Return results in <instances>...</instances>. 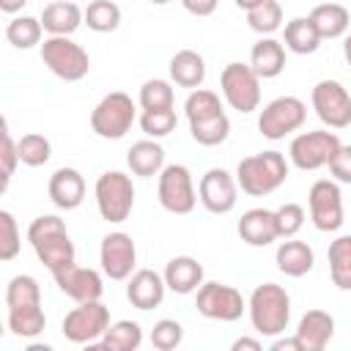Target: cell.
I'll return each mask as SVG.
<instances>
[{
  "label": "cell",
  "mask_w": 351,
  "mask_h": 351,
  "mask_svg": "<svg viewBox=\"0 0 351 351\" xmlns=\"http://www.w3.org/2000/svg\"><path fill=\"white\" fill-rule=\"evenodd\" d=\"M5 304L8 310L14 307H30V304H41V288L38 280L30 274H16L8 280L5 285Z\"/></svg>",
  "instance_id": "obj_36"
},
{
  "label": "cell",
  "mask_w": 351,
  "mask_h": 351,
  "mask_svg": "<svg viewBox=\"0 0 351 351\" xmlns=\"http://www.w3.org/2000/svg\"><path fill=\"white\" fill-rule=\"evenodd\" d=\"M236 230H239L241 241H247L250 247H269L271 241L280 239L277 222H274V211H269V208H250V211H244Z\"/></svg>",
  "instance_id": "obj_19"
},
{
  "label": "cell",
  "mask_w": 351,
  "mask_h": 351,
  "mask_svg": "<svg viewBox=\"0 0 351 351\" xmlns=\"http://www.w3.org/2000/svg\"><path fill=\"white\" fill-rule=\"evenodd\" d=\"M271 351H304V348H302V340H299L296 335H293V337H280V335H277V337L271 340Z\"/></svg>",
  "instance_id": "obj_49"
},
{
  "label": "cell",
  "mask_w": 351,
  "mask_h": 351,
  "mask_svg": "<svg viewBox=\"0 0 351 351\" xmlns=\"http://www.w3.org/2000/svg\"><path fill=\"white\" fill-rule=\"evenodd\" d=\"M38 19L49 36H71L85 22V11L74 0H52L44 5Z\"/></svg>",
  "instance_id": "obj_22"
},
{
  "label": "cell",
  "mask_w": 351,
  "mask_h": 351,
  "mask_svg": "<svg viewBox=\"0 0 351 351\" xmlns=\"http://www.w3.org/2000/svg\"><path fill=\"white\" fill-rule=\"evenodd\" d=\"M241 348H247V351H261L263 343L255 340V337H239V340H233V351H241Z\"/></svg>",
  "instance_id": "obj_50"
},
{
  "label": "cell",
  "mask_w": 351,
  "mask_h": 351,
  "mask_svg": "<svg viewBox=\"0 0 351 351\" xmlns=\"http://www.w3.org/2000/svg\"><path fill=\"white\" fill-rule=\"evenodd\" d=\"M99 263L110 280H129L137 266V247H134L132 236L123 230L107 233L99 247Z\"/></svg>",
  "instance_id": "obj_14"
},
{
  "label": "cell",
  "mask_w": 351,
  "mask_h": 351,
  "mask_svg": "<svg viewBox=\"0 0 351 351\" xmlns=\"http://www.w3.org/2000/svg\"><path fill=\"white\" fill-rule=\"evenodd\" d=\"M195 307L200 315L211 318V321H239L247 310V302L241 296V291H236L233 285L225 282H203L195 291Z\"/></svg>",
  "instance_id": "obj_11"
},
{
  "label": "cell",
  "mask_w": 351,
  "mask_h": 351,
  "mask_svg": "<svg viewBox=\"0 0 351 351\" xmlns=\"http://www.w3.org/2000/svg\"><path fill=\"white\" fill-rule=\"evenodd\" d=\"M162 274H165L167 288L173 293H181V296L195 293L203 285V266L192 255H176V258H170Z\"/></svg>",
  "instance_id": "obj_20"
},
{
  "label": "cell",
  "mask_w": 351,
  "mask_h": 351,
  "mask_svg": "<svg viewBox=\"0 0 351 351\" xmlns=\"http://www.w3.org/2000/svg\"><path fill=\"white\" fill-rule=\"evenodd\" d=\"M274 222H277L280 239H291L304 225V208L299 203H282L280 208H274Z\"/></svg>",
  "instance_id": "obj_44"
},
{
  "label": "cell",
  "mask_w": 351,
  "mask_h": 351,
  "mask_svg": "<svg viewBox=\"0 0 351 351\" xmlns=\"http://www.w3.org/2000/svg\"><path fill=\"white\" fill-rule=\"evenodd\" d=\"M274 263L288 277H304L315 266V252L307 241H299V239L291 236V239L280 241V247L274 252Z\"/></svg>",
  "instance_id": "obj_23"
},
{
  "label": "cell",
  "mask_w": 351,
  "mask_h": 351,
  "mask_svg": "<svg viewBox=\"0 0 351 351\" xmlns=\"http://www.w3.org/2000/svg\"><path fill=\"white\" fill-rule=\"evenodd\" d=\"M165 291H167L165 274H159V271H154V269H137V271L129 277L126 299H129L132 307H137V310H154V307L162 304Z\"/></svg>",
  "instance_id": "obj_18"
},
{
  "label": "cell",
  "mask_w": 351,
  "mask_h": 351,
  "mask_svg": "<svg viewBox=\"0 0 351 351\" xmlns=\"http://www.w3.org/2000/svg\"><path fill=\"white\" fill-rule=\"evenodd\" d=\"M181 5L192 14V16H211L219 5V0H181Z\"/></svg>",
  "instance_id": "obj_48"
},
{
  "label": "cell",
  "mask_w": 351,
  "mask_h": 351,
  "mask_svg": "<svg viewBox=\"0 0 351 351\" xmlns=\"http://www.w3.org/2000/svg\"><path fill=\"white\" fill-rule=\"evenodd\" d=\"M310 101L321 123L329 129H346L351 126V93L337 80H321L310 90Z\"/></svg>",
  "instance_id": "obj_12"
},
{
  "label": "cell",
  "mask_w": 351,
  "mask_h": 351,
  "mask_svg": "<svg viewBox=\"0 0 351 351\" xmlns=\"http://www.w3.org/2000/svg\"><path fill=\"white\" fill-rule=\"evenodd\" d=\"M176 123H178V115H176L173 107L170 110H143L140 112V129L145 132V137H154V140L167 137L176 129Z\"/></svg>",
  "instance_id": "obj_41"
},
{
  "label": "cell",
  "mask_w": 351,
  "mask_h": 351,
  "mask_svg": "<svg viewBox=\"0 0 351 351\" xmlns=\"http://www.w3.org/2000/svg\"><path fill=\"white\" fill-rule=\"evenodd\" d=\"M137 121V107L129 93L112 90L90 110V129L101 140H121Z\"/></svg>",
  "instance_id": "obj_4"
},
{
  "label": "cell",
  "mask_w": 351,
  "mask_h": 351,
  "mask_svg": "<svg viewBox=\"0 0 351 351\" xmlns=\"http://www.w3.org/2000/svg\"><path fill=\"white\" fill-rule=\"evenodd\" d=\"M307 206H310V219L315 230L321 233H335L343 225V192L335 178H318L310 192H307Z\"/></svg>",
  "instance_id": "obj_13"
},
{
  "label": "cell",
  "mask_w": 351,
  "mask_h": 351,
  "mask_svg": "<svg viewBox=\"0 0 351 351\" xmlns=\"http://www.w3.org/2000/svg\"><path fill=\"white\" fill-rule=\"evenodd\" d=\"M181 340H184V326L176 318H162L151 329V346L159 351H173L181 346Z\"/></svg>",
  "instance_id": "obj_43"
},
{
  "label": "cell",
  "mask_w": 351,
  "mask_h": 351,
  "mask_svg": "<svg viewBox=\"0 0 351 351\" xmlns=\"http://www.w3.org/2000/svg\"><path fill=\"white\" fill-rule=\"evenodd\" d=\"M41 60H44V66L55 77H60L66 82H80L90 71L88 52L77 41H71L69 36H49V38H44V44H41Z\"/></svg>",
  "instance_id": "obj_5"
},
{
  "label": "cell",
  "mask_w": 351,
  "mask_h": 351,
  "mask_svg": "<svg viewBox=\"0 0 351 351\" xmlns=\"http://www.w3.org/2000/svg\"><path fill=\"white\" fill-rule=\"evenodd\" d=\"M107 326H110V310L101 304V299H93V302H77V307L66 313L60 329L69 343L85 346L101 340Z\"/></svg>",
  "instance_id": "obj_10"
},
{
  "label": "cell",
  "mask_w": 351,
  "mask_h": 351,
  "mask_svg": "<svg viewBox=\"0 0 351 351\" xmlns=\"http://www.w3.org/2000/svg\"><path fill=\"white\" fill-rule=\"evenodd\" d=\"M41 33H44V25L36 16H14L5 25V38L16 49H30V47L41 44Z\"/></svg>",
  "instance_id": "obj_35"
},
{
  "label": "cell",
  "mask_w": 351,
  "mask_h": 351,
  "mask_svg": "<svg viewBox=\"0 0 351 351\" xmlns=\"http://www.w3.org/2000/svg\"><path fill=\"white\" fill-rule=\"evenodd\" d=\"M36 250V258L49 269V271H58L69 263H74V244L69 239V230L66 233H58V236H49L38 244H33Z\"/></svg>",
  "instance_id": "obj_29"
},
{
  "label": "cell",
  "mask_w": 351,
  "mask_h": 351,
  "mask_svg": "<svg viewBox=\"0 0 351 351\" xmlns=\"http://www.w3.org/2000/svg\"><path fill=\"white\" fill-rule=\"evenodd\" d=\"M329 274L340 291H351V236H337L329 244Z\"/></svg>",
  "instance_id": "obj_31"
},
{
  "label": "cell",
  "mask_w": 351,
  "mask_h": 351,
  "mask_svg": "<svg viewBox=\"0 0 351 351\" xmlns=\"http://www.w3.org/2000/svg\"><path fill=\"white\" fill-rule=\"evenodd\" d=\"M197 197L206 211L211 214H228L236 208L239 200V181L225 170V167H211L200 176L197 184Z\"/></svg>",
  "instance_id": "obj_15"
},
{
  "label": "cell",
  "mask_w": 351,
  "mask_h": 351,
  "mask_svg": "<svg viewBox=\"0 0 351 351\" xmlns=\"http://www.w3.org/2000/svg\"><path fill=\"white\" fill-rule=\"evenodd\" d=\"M126 165L134 176L140 178H151V176H159L162 167H165V148L148 137V140H137L129 151H126Z\"/></svg>",
  "instance_id": "obj_25"
},
{
  "label": "cell",
  "mask_w": 351,
  "mask_h": 351,
  "mask_svg": "<svg viewBox=\"0 0 351 351\" xmlns=\"http://www.w3.org/2000/svg\"><path fill=\"white\" fill-rule=\"evenodd\" d=\"M0 156H3V192L8 189V184H11V176H14V170H16V165H19V148H16V140L11 137V132H8V126H3V148H0Z\"/></svg>",
  "instance_id": "obj_46"
},
{
  "label": "cell",
  "mask_w": 351,
  "mask_h": 351,
  "mask_svg": "<svg viewBox=\"0 0 351 351\" xmlns=\"http://www.w3.org/2000/svg\"><path fill=\"white\" fill-rule=\"evenodd\" d=\"M343 58L348 60V66H351V33L346 36V41H343Z\"/></svg>",
  "instance_id": "obj_52"
},
{
  "label": "cell",
  "mask_w": 351,
  "mask_h": 351,
  "mask_svg": "<svg viewBox=\"0 0 351 351\" xmlns=\"http://www.w3.org/2000/svg\"><path fill=\"white\" fill-rule=\"evenodd\" d=\"M148 3H154V5H165V3H170V0H148Z\"/></svg>",
  "instance_id": "obj_54"
},
{
  "label": "cell",
  "mask_w": 351,
  "mask_h": 351,
  "mask_svg": "<svg viewBox=\"0 0 351 351\" xmlns=\"http://www.w3.org/2000/svg\"><path fill=\"white\" fill-rule=\"evenodd\" d=\"M250 66H252V71H255L261 80H274V77H280L282 69H285V47H282V41H277V38H271V36H261V38L252 44Z\"/></svg>",
  "instance_id": "obj_24"
},
{
  "label": "cell",
  "mask_w": 351,
  "mask_h": 351,
  "mask_svg": "<svg viewBox=\"0 0 351 351\" xmlns=\"http://www.w3.org/2000/svg\"><path fill=\"white\" fill-rule=\"evenodd\" d=\"M170 80L181 88H200L206 80V60L195 49H178L170 58Z\"/></svg>",
  "instance_id": "obj_26"
},
{
  "label": "cell",
  "mask_w": 351,
  "mask_h": 351,
  "mask_svg": "<svg viewBox=\"0 0 351 351\" xmlns=\"http://www.w3.org/2000/svg\"><path fill=\"white\" fill-rule=\"evenodd\" d=\"M47 192H49V200L58 208H63V211L80 208L82 200H85V178L77 167H58L49 176Z\"/></svg>",
  "instance_id": "obj_17"
},
{
  "label": "cell",
  "mask_w": 351,
  "mask_h": 351,
  "mask_svg": "<svg viewBox=\"0 0 351 351\" xmlns=\"http://www.w3.org/2000/svg\"><path fill=\"white\" fill-rule=\"evenodd\" d=\"M19 247H22V241H19L16 219H14L11 211L3 208V211H0V261H3V263L14 261V258L19 255Z\"/></svg>",
  "instance_id": "obj_42"
},
{
  "label": "cell",
  "mask_w": 351,
  "mask_h": 351,
  "mask_svg": "<svg viewBox=\"0 0 351 351\" xmlns=\"http://www.w3.org/2000/svg\"><path fill=\"white\" fill-rule=\"evenodd\" d=\"M304 121H307V104L299 96H277L261 110L258 129L266 140H282L291 132L302 129Z\"/></svg>",
  "instance_id": "obj_7"
},
{
  "label": "cell",
  "mask_w": 351,
  "mask_h": 351,
  "mask_svg": "<svg viewBox=\"0 0 351 351\" xmlns=\"http://www.w3.org/2000/svg\"><path fill=\"white\" fill-rule=\"evenodd\" d=\"M44 326H47V315H44L41 304L8 310V329L16 337H36V335L44 332Z\"/></svg>",
  "instance_id": "obj_33"
},
{
  "label": "cell",
  "mask_w": 351,
  "mask_h": 351,
  "mask_svg": "<svg viewBox=\"0 0 351 351\" xmlns=\"http://www.w3.org/2000/svg\"><path fill=\"white\" fill-rule=\"evenodd\" d=\"M233 3H236L239 8H244V11H250V8H255L261 0H233Z\"/></svg>",
  "instance_id": "obj_53"
},
{
  "label": "cell",
  "mask_w": 351,
  "mask_h": 351,
  "mask_svg": "<svg viewBox=\"0 0 351 351\" xmlns=\"http://www.w3.org/2000/svg\"><path fill=\"white\" fill-rule=\"evenodd\" d=\"M156 195H159V206L170 214H189L200 200L186 165H165L159 173Z\"/></svg>",
  "instance_id": "obj_9"
},
{
  "label": "cell",
  "mask_w": 351,
  "mask_h": 351,
  "mask_svg": "<svg viewBox=\"0 0 351 351\" xmlns=\"http://www.w3.org/2000/svg\"><path fill=\"white\" fill-rule=\"evenodd\" d=\"M247 25L261 36H271L282 25V5L277 0H261L255 8L247 11Z\"/></svg>",
  "instance_id": "obj_37"
},
{
  "label": "cell",
  "mask_w": 351,
  "mask_h": 351,
  "mask_svg": "<svg viewBox=\"0 0 351 351\" xmlns=\"http://www.w3.org/2000/svg\"><path fill=\"white\" fill-rule=\"evenodd\" d=\"M137 101L143 110H170L176 104V93L167 80H148L143 82Z\"/></svg>",
  "instance_id": "obj_39"
},
{
  "label": "cell",
  "mask_w": 351,
  "mask_h": 351,
  "mask_svg": "<svg viewBox=\"0 0 351 351\" xmlns=\"http://www.w3.org/2000/svg\"><path fill=\"white\" fill-rule=\"evenodd\" d=\"M310 22L321 33V38H340L351 25V14L340 3H321L310 11Z\"/></svg>",
  "instance_id": "obj_27"
},
{
  "label": "cell",
  "mask_w": 351,
  "mask_h": 351,
  "mask_svg": "<svg viewBox=\"0 0 351 351\" xmlns=\"http://www.w3.org/2000/svg\"><path fill=\"white\" fill-rule=\"evenodd\" d=\"M58 233H66V222L58 217V214H41L36 217L30 225H27V241L30 247L49 239V236H58Z\"/></svg>",
  "instance_id": "obj_45"
},
{
  "label": "cell",
  "mask_w": 351,
  "mask_h": 351,
  "mask_svg": "<svg viewBox=\"0 0 351 351\" xmlns=\"http://www.w3.org/2000/svg\"><path fill=\"white\" fill-rule=\"evenodd\" d=\"M288 178V162L280 151H261L244 156L236 167V181L250 197H266L280 189Z\"/></svg>",
  "instance_id": "obj_2"
},
{
  "label": "cell",
  "mask_w": 351,
  "mask_h": 351,
  "mask_svg": "<svg viewBox=\"0 0 351 351\" xmlns=\"http://www.w3.org/2000/svg\"><path fill=\"white\" fill-rule=\"evenodd\" d=\"M184 112H186V121H200V118H208V115H217L222 112V101L214 90H206V88H195L186 101H184Z\"/></svg>",
  "instance_id": "obj_40"
},
{
  "label": "cell",
  "mask_w": 351,
  "mask_h": 351,
  "mask_svg": "<svg viewBox=\"0 0 351 351\" xmlns=\"http://www.w3.org/2000/svg\"><path fill=\"white\" fill-rule=\"evenodd\" d=\"M335 335V318L326 310H307L299 318L296 337L302 340L304 351H324Z\"/></svg>",
  "instance_id": "obj_21"
},
{
  "label": "cell",
  "mask_w": 351,
  "mask_h": 351,
  "mask_svg": "<svg viewBox=\"0 0 351 351\" xmlns=\"http://www.w3.org/2000/svg\"><path fill=\"white\" fill-rule=\"evenodd\" d=\"M189 134H192L195 143L211 148V145H219V143L228 140V134H230V121H228V115H225V110H222V112H217V115H208V118H200V121H189Z\"/></svg>",
  "instance_id": "obj_32"
},
{
  "label": "cell",
  "mask_w": 351,
  "mask_h": 351,
  "mask_svg": "<svg viewBox=\"0 0 351 351\" xmlns=\"http://www.w3.org/2000/svg\"><path fill=\"white\" fill-rule=\"evenodd\" d=\"M329 173L337 184H351V145H340L329 162Z\"/></svg>",
  "instance_id": "obj_47"
},
{
  "label": "cell",
  "mask_w": 351,
  "mask_h": 351,
  "mask_svg": "<svg viewBox=\"0 0 351 351\" xmlns=\"http://www.w3.org/2000/svg\"><path fill=\"white\" fill-rule=\"evenodd\" d=\"M282 41H285V49H291L296 55H313L324 38L315 30V25L310 22V16H293L291 22H285Z\"/></svg>",
  "instance_id": "obj_28"
},
{
  "label": "cell",
  "mask_w": 351,
  "mask_h": 351,
  "mask_svg": "<svg viewBox=\"0 0 351 351\" xmlns=\"http://www.w3.org/2000/svg\"><path fill=\"white\" fill-rule=\"evenodd\" d=\"M140 343H143V326L137 321H129V318L110 324L99 340V346L107 351H137Z\"/></svg>",
  "instance_id": "obj_30"
},
{
  "label": "cell",
  "mask_w": 351,
  "mask_h": 351,
  "mask_svg": "<svg viewBox=\"0 0 351 351\" xmlns=\"http://www.w3.org/2000/svg\"><path fill=\"white\" fill-rule=\"evenodd\" d=\"M340 145L343 143L335 132H326V129L302 132L291 140L288 156L299 170H318V167H329V162L335 159Z\"/></svg>",
  "instance_id": "obj_8"
},
{
  "label": "cell",
  "mask_w": 351,
  "mask_h": 351,
  "mask_svg": "<svg viewBox=\"0 0 351 351\" xmlns=\"http://www.w3.org/2000/svg\"><path fill=\"white\" fill-rule=\"evenodd\" d=\"M247 313L252 321V329L266 337H277L288 329L291 321V296L277 282H263L250 293Z\"/></svg>",
  "instance_id": "obj_1"
},
{
  "label": "cell",
  "mask_w": 351,
  "mask_h": 351,
  "mask_svg": "<svg viewBox=\"0 0 351 351\" xmlns=\"http://www.w3.org/2000/svg\"><path fill=\"white\" fill-rule=\"evenodd\" d=\"M52 277H55V285L74 302H93V299H101V293H104V280L96 269L69 263V266L52 271Z\"/></svg>",
  "instance_id": "obj_16"
},
{
  "label": "cell",
  "mask_w": 351,
  "mask_h": 351,
  "mask_svg": "<svg viewBox=\"0 0 351 351\" xmlns=\"http://www.w3.org/2000/svg\"><path fill=\"white\" fill-rule=\"evenodd\" d=\"M16 148H19V162L27 165V167H41L52 156V143L44 134H38V132L22 134L16 140Z\"/></svg>",
  "instance_id": "obj_38"
},
{
  "label": "cell",
  "mask_w": 351,
  "mask_h": 351,
  "mask_svg": "<svg viewBox=\"0 0 351 351\" xmlns=\"http://www.w3.org/2000/svg\"><path fill=\"white\" fill-rule=\"evenodd\" d=\"M85 25L93 33H112L121 25V5L112 0H90L85 8Z\"/></svg>",
  "instance_id": "obj_34"
},
{
  "label": "cell",
  "mask_w": 351,
  "mask_h": 351,
  "mask_svg": "<svg viewBox=\"0 0 351 351\" xmlns=\"http://www.w3.org/2000/svg\"><path fill=\"white\" fill-rule=\"evenodd\" d=\"M219 88L230 110L247 115L261 104V77L250 63H228L219 74Z\"/></svg>",
  "instance_id": "obj_6"
},
{
  "label": "cell",
  "mask_w": 351,
  "mask_h": 351,
  "mask_svg": "<svg viewBox=\"0 0 351 351\" xmlns=\"http://www.w3.org/2000/svg\"><path fill=\"white\" fill-rule=\"evenodd\" d=\"M93 195H96V208L101 214L104 222H126L132 208H134V184H132V176L121 173V170H107L96 178V186H93Z\"/></svg>",
  "instance_id": "obj_3"
},
{
  "label": "cell",
  "mask_w": 351,
  "mask_h": 351,
  "mask_svg": "<svg viewBox=\"0 0 351 351\" xmlns=\"http://www.w3.org/2000/svg\"><path fill=\"white\" fill-rule=\"evenodd\" d=\"M22 5H27V0H0V11L5 14H16L22 11Z\"/></svg>",
  "instance_id": "obj_51"
}]
</instances>
